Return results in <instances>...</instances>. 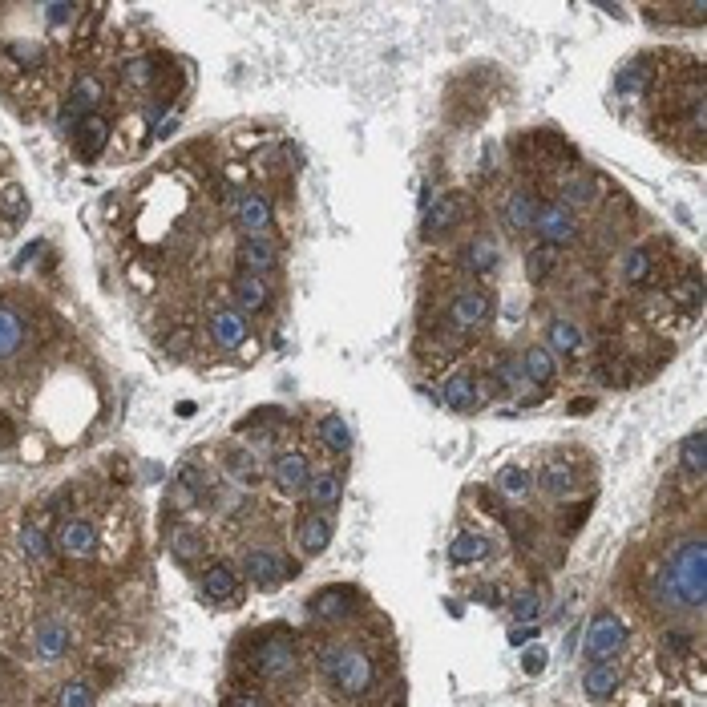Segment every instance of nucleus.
<instances>
[{
  "mask_svg": "<svg viewBox=\"0 0 707 707\" xmlns=\"http://www.w3.org/2000/svg\"><path fill=\"white\" fill-rule=\"evenodd\" d=\"M659 590L671 606H691L703 611V594H707V566H703V542L691 538L683 546L671 550L663 574H659Z\"/></svg>",
  "mask_w": 707,
  "mask_h": 707,
  "instance_id": "nucleus-1",
  "label": "nucleus"
},
{
  "mask_svg": "<svg viewBox=\"0 0 707 707\" xmlns=\"http://www.w3.org/2000/svg\"><path fill=\"white\" fill-rule=\"evenodd\" d=\"M320 671L332 679V687L344 699H360L376 683L372 655L364 647H352V643H328V647H320Z\"/></svg>",
  "mask_w": 707,
  "mask_h": 707,
  "instance_id": "nucleus-2",
  "label": "nucleus"
},
{
  "mask_svg": "<svg viewBox=\"0 0 707 707\" xmlns=\"http://www.w3.org/2000/svg\"><path fill=\"white\" fill-rule=\"evenodd\" d=\"M627 647V623L615 611H598L586 631V663H615Z\"/></svg>",
  "mask_w": 707,
  "mask_h": 707,
  "instance_id": "nucleus-3",
  "label": "nucleus"
},
{
  "mask_svg": "<svg viewBox=\"0 0 707 707\" xmlns=\"http://www.w3.org/2000/svg\"><path fill=\"white\" fill-rule=\"evenodd\" d=\"M255 671H259L263 679H275V683L291 679V675H295V639L283 635V631H271V635L255 647Z\"/></svg>",
  "mask_w": 707,
  "mask_h": 707,
  "instance_id": "nucleus-4",
  "label": "nucleus"
},
{
  "mask_svg": "<svg viewBox=\"0 0 707 707\" xmlns=\"http://www.w3.org/2000/svg\"><path fill=\"white\" fill-rule=\"evenodd\" d=\"M489 316H493V295L489 291H461L445 308V324L453 332H477V328L489 324Z\"/></svg>",
  "mask_w": 707,
  "mask_h": 707,
  "instance_id": "nucleus-5",
  "label": "nucleus"
},
{
  "mask_svg": "<svg viewBox=\"0 0 707 707\" xmlns=\"http://www.w3.org/2000/svg\"><path fill=\"white\" fill-rule=\"evenodd\" d=\"M295 566H287L271 546H251L243 554V578H251L259 590H279Z\"/></svg>",
  "mask_w": 707,
  "mask_h": 707,
  "instance_id": "nucleus-6",
  "label": "nucleus"
},
{
  "mask_svg": "<svg viewBox=\"0 0 707 707\" xmlns=\"http://www.w3.org/2000/svg\"><path fill=\"white\" fill-rule=\"evenodd\" d=\"M530 231H538V239H542V247H566V243H574L578 239V223H574V211L570 207H562V202H550V207H538V215H534V227Z\"/></svg>",
  "mask_w": 707,
  "mask_h": 707,
  "instance_id": "nucleus-7",
  "label": "nucleus"
},
{
  "mask_svg": "<svg viewBox=\"0 0 707 707\" xmlns=\"http://www.w3.org/2000/svg\"><path fill=\"white\" fill-rule=\"evenodd\" d=\"M231 211H235V223H239L243 235L267 239V231H271V198L263 190H239L231 198Z\"/></svg>",
  "mask_w": 707,
  "mask_h": 707,
  "instance_id": "nucleus-8",
  "label": "nucleus"
},
{
  "mask_svg": "<svg viewBox=\"0 0 707 707\" xmlns=\"http://www.w3.org/2000/svg\"><path fill=\"white\" fill-rule=\"evenodd\" d=\"M101 97H106V85H101V77H77L73 89H69V101H65V110H61V130H77L81 118H89L97 106H101Z\"/></svg>",
  "mask_w": 707,
  "mask_h": 707,
  "instance_id": "nucleus-9",
  "label": "nucleus"
},
{
  "mask_svg": "<svg viewBox=\"0 0 707 707\" xmlns=\"http://www.w3.org/2000/svg\"><path fill=\"white\" fill-rule=\"evenodd\" d=\"M49 546H53V554H61V558L85 562V558L97 554V530H93L85 518H69V522L57 526V534H53Z\"/></svg>",
  "mask_w": 707,
  "mask_h": 707,
  "instance_id": "nucleus-10",
  "label": "nucleus"
},
{
  "mask_svg": "<svg viewBox=\"0 0 707 707\" xmlns=\"http://www.w3.org/2000/svg\"><path fill=\"white\" fill-rule=\"evenodd\" d=\"M198 586H202V594H207L211 602H219V606H239L243 602V574L231 562H211L207 570H202Z\"/></svg>",
  "mask_w": 707,
  "mask_h": 707,
  "instance_id": "nucleus-11",
  "label": "nucleus"
},
{
  "mask_svg": "<svg viewBox=\"0 0 707 707\" xmlns=\"http://www.w3.org/2000/svg\"><path fill=\"white\" fill-rule=\"evenodd\" d=\"M235 259H239V275H259V279H267V275L279 267L275 243H271V239H255V235H243V239H239Z\"/></svg>",
  "mask_w": 707,
  "mask_h": 707,
  "instance_id": "nucleus-12",
  "label": "nucleus"
},
{
  "mask_svg": "<svg viewBox=\"0 0 707 707\" xmlns=\"http://www.w3.org/2000/svg\"><path fill=\"white\" fill-rule=\"evenodd\" d=\"M207 332H211L215 348H223V352H235V348H243V344H247V336H251V324H247V316H243L239 308H219V312L207 320Z\"/></svg>",
  "mask_w": 707,
  "mask_h": 707,
  "instance_id": "nucleus-13",
  "label": "nucleus"
},
{
  "mask_svg": "<svg viewBox=\"0 0 707 707\" xmlns=\"http://www.w3.org/2000/svg\"><path fill=\"white\" fill-rule=\"evenodd\" d=\"M69 627H65V619H57V615H45L37 627H33V651H37V659H45V663H57V659H65L69 655Z\"/></svg>",
  "mask_w": 707,
  "mask_h": 707,
  "instance_id": "nucleus-14",
  "label": "nucleus"
},
{
  "mask_svg": "<svg viewBox=\"0 0 707 707\" xmlns=\"http://www.w3.org/2000/svg\"><path fill=\"white\" fill-rule=\"evenodd\" d=\"M308 611H312V619H320V623H340V619H348V615L356 611V590H352V586H328V590L312 594Z\"/></svg>",
  "mask_w": 707,
  "mask_h": 707,
  "instance_id": "nucleus-15",
  "label": "nucleus"
},
{
  "mask_svg": "<svg viewBox=\"0 0 707 707\" xmlns=\"http://www.w3.org/2000/svg\"><path fill=\"white\" fill-rule=\"evenodd\" d=\"M271 477H275V485H279L283 493H303V485H308V477H312L308 453L283 449V453L275 457V465H271Z\"/></svg>",
  "mask_w": 707,
  "mask_h": 707,
  "instance_id": "nucleus-16",
  "label": "nucleus"
},
{
  "mask_svg": "<svg viewBox=\"0 0 707 707\" xmlns=\"http://www.w3.org/2000/svg\"><path fill=\"white\" fill-rule=\"evenodd\" d=\"M538 489L546 493V497H570V493H578V485H582V477H578V469H574V461H562V457H554V461H546L542 469H538Z\"/></svg>",
  "mask_w": 707,
  "mask_h": 707,
  "instance_id": "nucleus-17",
  "label": "nucleus"
},
{
  "mask_svg": "<svg viewBox=\"0 0 707 707\" xmlns=\"http://www.w3.org/2000/svg\"><path fill=\"white\" fill-rule=\"evenodd\" d=\"M477 400H481V388H477V380L469 372H453V376L441 380V404H445V409L469 413V409H477Z\"/></svg>",
  "mask_w": 707,
  "mask_h": 707,
  "instance_id": "nucleus-18",
  "label": "nucleus"
},
{
  "mask_svg": "<svg viewBox=\"0 0 707 707\" xmlns=\"http://www.w3.org/2000/svg\"><path fill=\"white\" fill-rule=\"evenodd\" d=\"M223 469H227V477H231L235 485H243V489H255V485L263 481L259 457H255L251 449H243V445H227V449H223Z\"/></svg>",
  "mask_w": 707,
  "mask_h": 707,
  "instance_id": "nucleus-19",
  "label": "nucleus"
},
{
  "mask_svg": "<svg viewBox=\"0 0 707 707\" xmlns=\"http://www.w3.org/2000/svg\"><path fill=\"white\" fill-rule=\"evenodd\" d=\"M332 530H336V522H332V514H324V510H316V514L303 518V522H299V546H303V554H308V558L324 554V550L332 546Z\"/></svg>",
  "mask_w": 707,
  "mask_h": 707,
  "instance_id": "nucleus-20",
  "label": "nucleus"
},
{
  "mask_svg": "<svg viewBox=\"0 0 707 707\" xmlns=\"http://www.w3.org/2000/svg\"><path fill=\"white\" fill-rule=\"evenodd\" d=\"M106 138H110V122L101 118V114L81 118L77 130H73V146H77V154H81L85 162H93L101 150H106Z\"/></svg>",
  "mask_w": 707,
  "mask_h": 707,
  "instance_id": "nucleus-21",
  "label": "nucleus"
},
{
  "mask_svg": "<svg viewBox=\"0 0 707 707\" xmlns=\"http://www.w3.org/2000/svg\"><path fill=\"white\" fill-rule=\"evenodd\" d=\"M457 219H461V198H457V194H445V198H437V202H429V207H425L421 235H425V239H437V235L453 231Z\"/></svg>",
  "mask_w": 707,
  "mask_h": 707,
  "instance_id": "nucleus-22",
  "label": "nucleus"
},
{
  "mask_svg": "<svg viewBox=\"0 0 707 707\" xmlns=\"http://www.w3.org/2000/svg\"><path fill=\"white\" fill-rule=\"evenodd\" d=\"M303 493H308V501L316 505V510H332V505H340V497H344V473H336V469H324V473H312L308 477V485H303Z\"/></svg>",
  "mask_w": 707,
  "mask_h": 707,
  "instance_id": "nucleus-23",
  "label": "nucleus"
},
{
  "mask_svg": "<svg viewBox=\"0 0 707 707\" xmlns=\"http://www.w3.org/2000/svg\"><path fill=\"white\" fill-rule=\"evenodd\" d=\"M534 215H538V198L530 190H510L501 202V223L510 231H530L534 227Z\"/></svg>",
  "mask_w": 707,
  "mask_h": 707,
  "instance_id": "nucleus-24",
  "label": "nucleus"
},
{
  "mask_svg": "<svg viewBox=\"0 0 707 707\" xmlns=\"http://www.w3.org/2000/svg\"><path fill=\"white\" fill-rule=\"evenodd\" d=\"M231 291H235V303H239L243 316H255V312H267V308H271V283L259 279V275H239Z\"/></svg>",
  "mask_w": 707,
  "mask_h": 707,
  "instance_id": "nucleus-25",
  "label": "nucleus"
},
{
  "mask_svg": "<svg viewBox=\"0 0 707 707\" xmlns=\"http://www.w3.org/2000/svg\"><path fill=\"white\" fill-rule=\"evenodd\" d=\"M493 554V538L489 534H469L461 530L453 542H449V562L453 566H473V562H485Z\"/></svg>",
  "mask_w": 707,
  "mask_h": 707,
  "instance_id": "nucleus-26",
  "label": "nucleus"
},
{
  "mask_svg": "<svg viewBox=\"0 0 707 707\" xmlns=\"http://www.w3.org/2000/svg\"><path fill=\"white\" fill-rule=\"evenodd\" d=\"M497 263H501V251H497V243H493V239H473V243L461 251V267H465L469 275H477V279L493 275V271H497Z\"/></svg>",
  "mask_w": 707,
  "mask_h": 707,
  "instance_id": "nucleus-27",
  "label": "nucleus"
},
{
  "mask_svg": "<svg viewBox=\"0 0 707 707\" xmlns=\"http://www.w3.org/2000/svg\"><path fill=\"white\" fill-rule=\"evenodd\" d=\"M582 691L590 699H611L619 691V667L615 663H586L582 671Z\"/></svg>",
  "mask_w": 707,
  "mask_h": 707,
  "instance_id": "nucleus-28",
  "label": "nucleus"
},
{
  "mask_svg": "<svg viewBox=\"0 0 707 707\" xmlns=\"http://www.w3.org/2000/svg\"><path fill=\"white\" fill-rule=\"evenodd\" d=\"M582 344H586V336H582V328H578L574 320H554V324L546 328V352L578 356V352H582Z\"/></svg>",
  "mask_w": 707,
  "mask_h": 707,
  "instance_id": "nucleus-29",
  "label": "nucleus"
},
{
  "mask_svg": "<svg viewBox=\"0 0 707 707\" xmlns=\"http://www.w3.org/2000/svg\"><path fill=\"white\" fill-rule=\"evenodd\" d=\"M647 73H651V61H647V57L627 61V65L615 73V93H619L623 101H631V97L647 93Z\"/></svg>",
  "mask_w": 707,
  "mask_h": 707,
  "instance_id": "nucleus-30",
  "label": "nucleus"
},
{
  "mask_svg": "<svg viewBox=\"0 0 707 707\" xmlns=\"http://www.w3.org/2000/svg\"><path fill=\"white\" fill-rule=\"evenodd\" d=\"M316 433H320V441H324V449H328V453H336V457H348V453H352V429H348V421H344V417H336V413L320 417Z\"/></svg>",
  "mask_w": 707,
  "mask_h": 707,
  "instance_id": "nucleus-31",
  "label": "nucleus"
},
{
  "mask_svg": "<svg viewBox=\"0 0 707 707\" xmlns=\"http://www.w3.org/2000/svg\"><path fill=\"white\" fill-rule=\"evenodd\" d=\"M21 344H25V320H21V312H13V308L0 303V360H13L21 352Z\"/></svg>",
  "mask_w": 707,
  "mask_h": 707,
  "instance_id": "nucleus-32",
  "label": "nucleus"
},
{
  "mask_svg": "<svg viewBox=\"0 0 707 707\" xmlns=\"http://www.w3.org/2000/svg\"><path fill=\"white\" fill-rule=\"evenodd\" d=\"M522 368H526L530 384H550V380L558 376V360H554V352H546V344H534V348H526V356H522Z\"/></svg>",
  "mask_w": 707,
  "mask_h": 707,
  "instance_id": "nucleus-33",
  "label": "nucleus"
},
{
  "mask_svg": "<svg viewBox=\"0 0 707 707\" xmlns=\"http://www.w3.org/2000/svg\"><path fill=\"white\" fill-rule=\"evenodd\" d=\"M679 465L691 473V481H703V473H707V453H703V429H695V433H687L683 437V445H679Z\"/></svg>",
  "mask_w": 707,
  "mask_h": 707,
  "instance_id": "nucleus-34",
  "label": "nucleus"
},
{
  "mask_svg": "<svg viewBox=\"0 0 707 707\" xmlns=\"http://www.w3.org/2000/svg\"><path fill=\"white\" fill-rule=\"evenodd\" d=\"M49 707H93V687L81 679H69L57 687V695L49 699Z\"/></svg>",
  "mask_w": 707,
  "mask_h": 707,
  "instance_id": "nucleus-35",
  "label": "nucleus"
},
{
  "mask_svg": "<svg viewBox=\"0 0 707 707\" xmlns=\"http://www.w3.org/2000/svg\"><path fill=\"white\" fill-rule=\"evenodd\" d=\"M530 489H534V477H530L526 469H518V465L501 469V477H497V493H505L510 501H522Z\"/></svg>",
  "mask_w": 707,
  "mask_h": 707,
  "instance_id": "nucleus-36",
  "label": "nucleus"
},
{
  "mask_svg": "<svg viewBox=\"0 0 707 707\" xmlns=\"http://www.w3.org/2000/svg\"><path fill=\"white\" fill-rule=\"evenodd\" d=\"M154 73H158V65H154L150 57H134V61L122 65V85H126V89H150V85H154Z\"/></svg>",
  "mask_w": 707,
  "mask_h": 707,
  "instance_id": "nucleus-37",
  "label": "nucleus"
},
{
  "mask_svg": "<svg viewBox=\"0 0 707 707\" xmlns=\"http://www.w3.org/2000/svg\"><path fill=\"white\" fill-rule=\"evenodd\" d=\"M651 271H655V259H651V251H647V247L627 251V263H623L627 283H647V279H651Z\"/></svg>",
  "mask_w": 707,
  "mask_h": 707,
  "instance_id": "nucleus-38",
  "label": "nucleus"
},
{
  "mask_svg": "<svg viewBox=\"0 0 707 707\" xmlns=\"http://www.w3.org/2000/svg\"><path fill=\"white\" fill-rule=\"evenodd\" d=\"M562 207H586V202H594V182L586 174H574L562 182Z\"/></svg>",
  "mask_w": 707,
  "mask_h": 707,
  "instance_id": "nucleus-39",
  "label": "nucleus"
},
{
  "mask_svg": "<svg viewBox=\"0 0 707 707\" xmlns=\"http://www.w3.org/2000/svg\"><path fill=\"white\" fill-rule=\"evenodd\" d=\"M21 550H25V558H29L33 566H45L53 546L45 542V534H41L37 526H25V530H21Z\"/></svg>",
  "mask_w": 707,
  "mask_h": 707,
  "instance_id": "nucleus-40",
  "label": "nucleus"
},
{
  "mask_svg": "<svg viewBox=\"0 0 707 707\" xmlns=\"http://www.w3.org/2000/svg\"><path fill=\"white\" fill-rule=\"evenodd\" d=\"M493 384H501L505 392H522V388L530 384V376H526V368H522L518 360H501V364H497Z\"/></svg>",
  "mask_w": 707,
  "mask_h": 707,
  "instance_id": "nucleus-41",
  "label": "nucleus"
},
{
  "mask_svg": "<svg viewBox=\"0 0 707 707\" xmlns=\"http://www.w3.org/2000/svg\"><path fill=\"white\" fill-rule=\"evenodd\" d=\"M538 611H542V594H538V590H522V594H514L510 615H514L518 623H534Z\"/></svg>",
  "mask_w": 707,
  "mask_h": 707,
  "instance_id": "nucleus-42",
  "label": "nucleus"
},
{
  "mask_svg": "<svg viewBox=\"0 0 707 707\" xmlns=\"http://www.w3.org/2000/svg\"><path fill=\"white\" fill-rule=\"evenodd\" d=\"M170 546H174V558H178V562H190V558L202 554V538L190 534V530H174V534H170Z\"/></svg>",
  "mask_w": 707,
  "mask_h": 707,
  "instance_id": "nucleus-43",
  "label": "nucleus"
},
{
  "mask_svg": "<svg viewBox=\"0 0 707 707\" xmlns=\"http://www.w3.org/2000/svg\"><path fill=\"white\" fill-rule=\"evenodd\" d=\"M526 267H530V279H534V283H542V279L554 271V251H550V247H538V251H530Z\"/></svg>",
  "mask_w": 707,
  "mask_h": 707,
  "instance_id": "nucleus-44",
  "label": "nucleus"
},
{
  "mask_svg": "<svg viewBox=\"0 0 707 707\" xmlns=\"http://www.w3.org/2000/svg\"><path fill=\"white\" fill-rule=\"evenodd\" d=\"M41 13H45V21H49L53 29H65L81 9H77V5H41Z\"/></svg>",
  "mask_w": 707,
  "mask_h": 707,
  "instance_id": "nucleus-45",
  "label": "nucleus"
},
{
  "mask_svg": "<svg viewBox=\"0 0 707 707\" xmlns=\"http://www.w3.org/2000/svg\"><path fill=\"white\" fill-rule=\"evenodd\" d=\"M9 53H13V57H21V65H37V57H41V45L17 41V45H9Z\"/></svg>",
  "mask_w": 707,
  "mask_h": 707,
  "instance_id": "nucleus-46",
  "label": "nucleus"
},
{
  "mask_svg": "<svg viewBox=\"0 0 707 707\" xmlns=\"http://www.w3.org/2000/svg\"><path fill=\"white\" fill-rule=\"evenodd\" d=\"M522 667H526V675H538V671L546 667V647H530V651L522 655Z\"/></svg>",
  "mask_w": 707,
  "mask_h": 707,
  "instance_id": "nucleus-47",
  "label": "nucleus"
},
{
  "mask_svg": "<svg viewBox=\"0 0 707 707\" xmlns=\"http://www.w3.org/2000/svg\"><path fill=\"white\" fill-rule=\"evenodd\" d=\"M473 598H477V602H489V606H501V590H497V586H477Z\"/></svg>",
  "mask_w": 707,
  "mask_h": 707,
  "instance_id": "nucleus-48",
  "label": "nucleus"
},
{
  "mask_svg": "<svg viewBox=\"0 0 707 707\" xmlns=\"http://www.w3.org/2000/svg\"><path fill=\"white\" fill-rule=\"evenodd\" d=\"M227 707H267V699L263 695H231Z\"/></svg>",
  "mask_w": 707,
  "mask_h": 707,
  "instance_id": "nucleus-49",
  "label": "nucleus"
},
{
  "mask_svg": "<svg viewBox=\"0 0 707 707\" xmlns=\"http://www.w3.org/2000/svg\"><path fill=\"white\" fill-rule=\"evenodd\" d=\"M687 643H691V639H687L683 631H671V635H667V647L679 651V655H687Z\"/></svg>",
  "mask_w": 707,
  "mask_h": 707,
  "instance_id": "nucleus-50",
  "label": "nucleus"
},
{
  "mask_svg": "<svg viewBox=\"0 0 707 707\" xmlns=\"http://www.w3.org/2000/svg\"><path fill=\"white\" fill-rule=\"evenodd\" d=\"M526 639H534V627H522V631H514V635H510V643H514V647H522Z\"/></svg>",
  "mask_w": 707,
  "mask_h": 707,
  "instance_id": "nucleus-51",
  "label": "nucleus"
},
{
  "mask_svg": "<svg viewBox=\"0 0 707 707\" xmlns=\"http://www.w3.org/2000/svg\"><path fill=\"white\" fill-rule=\"evenodd\" d=\"M0 437H5V441H13V425H9V421H0Z\"/></svg>",
  "mask_w": 707,
  "mask_h": 707,
  "instance_id": "nucleus-52",
  "label": "nucleus"
}]
</instances>
